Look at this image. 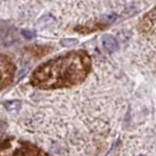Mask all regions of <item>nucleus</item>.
<instances>
[{
  "label": "nucleus",
  "instance_id": "9",
  "mask_svg": "<svg viewBox=\"0 0 156 156\" xmlns=\"http://www.w3.org/2000/svg\"><path fill=\"white\" fill-rule=\"evenodd\" d=\"M22 35H23V37L27 39H31L35 37V33H34V31H30V30H22Z\"/></svg>",
  "mask_w": 156,
  "mask_h": 156
},
{
  "label": "nucleus",
  "instance_id": "6",
  "mask_svg": "<svg viewBox=\"0 0 156 156\" xmlns=\"http://www.w3.org/2000/svg\"><path fill=\"white\" fill-rule=\"evenodd\" d=\"M140 29L144 33H149L153 30H156V7L151 9L140 23Z\"/></svg>",
  "mask_w": 156,
  "mask_h": 156
},
{
  "label": "nucleus",
  "instance_id": "3",
  "mask_svg": "<svg viewBox=\"0 0 156 156\" xmlns=\"http://www.w3.org/2000/svg\"><path fill=\"white\" fill-rule=\"evenodd\" d=\"M112 156H156V109L131 118Z\"/></svg>",
  "mask_w": 156,
  "mask_h": 156
},
{
  "label": "nucleus",
  "instance_id": "8",
  "mask_svg": "<svg viewBox=\"0 0 156 156\" xmlns=\"http://www.w3.org/2000/svg\"><path fill=\"white\" fill-rule=\"evenodd\" d=\"M64 46H71V45H74L78 43V39H74V38H67V39H62L60 42Z\"/></svg>",
  "mask_w": 156,
  "mask_h": 156
},
{
  "label": "nucleus",
  "instance_id": "4",
  "mask_svg": "<svg viewBox=\"0 0 156 156\" xmlns=\"http://www.w3.org/2000/svg\"><path fill=\"white\" fill-rule=\"evenodd\" d=\"M1 156H51L38 146L15 135L2 138Z\"/></svg>",
  "mask_w": 156,
  "mask_h": 156
},
{
  "label": "nucleus",
  "instance_id": "7",
  "mask_svg": "<svg viewBox=\"0 0 156 156\" xmlns=\"http://www.w3.org/2000/svg\"><path fill=\"white\" fill-rule=\"evenodd\" d=\"M102 44H103V48L105 49V51L110 52V53L115 52L118 48L117 41L111 35H104L102 38Z\"/></svg>",
  "mask_w": 156,
  "mask_h": 156
},
{
  "label": "nucleus",
  "instance_id": "5",
  "mask_svg": "<svg viewBox=\"0 0 156 156\" xmlns=\"http://www.w3.org/2000/svg\"><path fill=\"white\" fill-rule=\"evenodd\" d=\"M1 74H2V79H1V88L4 89L5 86L12 82V80L14 78L15 74V66L12 62V60L8 57H5L4 55L1 56Z\"/></svg>",
  "mask_w": 156,
  "mask_h": 156
},
{
  "label": "nucleus",
  "instance_id": "1",
  "mask_svg": "<svg viewBox=\"0 0 156 156\" xmlns=\"http://www.w3.org/2000/svg\"><path fill=\"white\" fill-rule=\"evenodd\" d=\"M11 113L12 135L51 156H103L125 126L122 104L101 95L57 97Z\"/></svg>",
  "mask_w": 156,
  "mask_h": 156
},
{
  "label": "nucleus",
  "instance_id": "2",
  "mask_svg": "<svg viewBox=\"0 0 156 156\" xmlns=\"http://www.w3.org/2000/svg\"><path fill=\"white\" fill-rule=\"evenodd\" d=\"M90 71V57L84 51L67 52L39 65L30 78L33 87L41 90L68 89L82 83Z\"/></svg>",
  "mask_w": 156,
  "mask_h": 156
}]
</instances>
